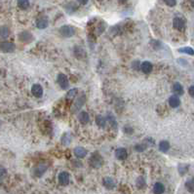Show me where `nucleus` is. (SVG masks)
<instances>
[{
  "label": "nucleus",
  "mask_w": 194,
  "mask_h": 194,
  "mask_svg": "<svg viewBox=\"0 0 194 194\" xmlns=\"http://www.w3.org/2000/svg\"><path fill=\"white\" fill-rule=\"evenodd\" d=\"M102 157L99 154L98 152H95L90 158V165L94 168H100L102 165Z\"/></svg>",
  "instance_id": "1"
},
{
  "label": "nucleus",
  "mask_w": 194,
  "mask_h": 194,
  "mask_svg": "<svg viewBox=\"0 0 194 194\" xmlns=\"http://www.w3.org/2000/svg\"><path fill=\"white\" fill-rule=\"evenodd\" d=\"M60 33L63 37H71L73 36L75 33L74 27H72L71 26H62L60 28Z\"/></svg>",
  "instance_id": "2"
},
{
  "label": "nucleus",
  "mask_w": 194,
  "mask_h": 194,
  "mask_svg": "<svg viewBox=\"0 0 194 194\" xmlns=\"http://www.w3.org/2000/svg\"><path fill=\"white\" fill-rule=\"evenodd\" d=\"M19 38H20V41L22 42H25V43H29L31 42L32 40H33V35H32L29 31H22L19 34Z\"/></svg>",
  "instance_id": "3"
},
{
  "label": "nucleus",
  "mask_w": 194,
  "mask_h": 194,
  "mask_svg": "<svg viewBox=\"0 0 194 194\" xmlns=\"http://www.w3.org/2000/svg\"><path fill=\"white\" fill-rule=\"evenodd\" d=\"M173 26H174V27L176 29L180 30V31H182L185 28V22H184V20H182L180 17H176L173 20Z\"/></svg>",
  "instance_id": "4"
},
{
  "label": "nucleus",
  "mask_w": 194,
  "mask_h": 194,
  "mask_svg": "<svg viewBox=\"0 0 194 194\" xmlns=\"http://www.w3.org/2000/svg\"><path fill=\"white\" fill-rule=\"evenodd\" d=\"M58 83H59V85L62 89L66 90V89L68 88V78L67 77L66 74L60 73L58 75Z\"/></svg>",
  "instance_id": "5"
},
{
  "label": "nucleus",
  "mask_w": 194,
  "mask_h": 194,
  "mask_svg": "<svg viewBox=\"0 0 194 194\" xmlns=\"http://www.w3.org/2000/svg\"><path fill=\"white\" fill-rule=\"evenodd\" d=\"M31 93L35 98H41L43 95V88L39 84H34L31 87Z\"/></svg>",
  "instance_id": "6"
},
{
  "label": "nucleus",
  "mask_w": 194,
  "mask_h": 194,
  "mask_svg": "<svg viewBox=\"0 0 194 194\" xmlns=\"http://www.w3.org/2000/svg\"><path fill=\"white\" fill-rule=\"evenodd\" d=\"M59 182L62 185H67L70 182V176L67 172H62L59 175Z\"/></svg>",
  "instance_id": "7"
},
{
  "label": "nucleus",
  "mask_w": 194,
  "mask_h": 194,
  "mask_svg": "<svg viewBox=\"0 0 194 194\" xmlns=\"http://www.w3.org/2000/svg\"><path fill=\"white\" fill-rule=\"evenodd\" d=\"M1 50L4 53H13L15 51V45L11 42H2Z\"/></svg>",
  "instance_id": "8"
},
{
  "label": "nucleus",
  "mask_w": 194,
  "mask_h": 194,
  "mask_svg": "<svg viewBox=\"0 0 194 194\" xmlns=\"http://www.w3.org/2000/svg\"><path fill=\"white\" fill-rule=\"evenodd\" d=\"M115 157L118 160H125L128 157V152L125 148H117L115 151Z\"/></svg>",
  "instance_id": "9"
},
{
  "label": "nucleus",
  "mask_w": 194,
  "mask_h": 194,
  "mask_svg": "<svg viewBox=\"0 0 194 194\" xmlns=\"http://www.w3.org/2000/svg\"><path fill=\"white\" fill-rule=\"evenodd\" d=\"M36 27L40 29L46 28L48 27V18L46 17H40L36 21Z\"/></svg>",
  "instance_id": "10"
},
{
  "label": "nucleus",
  "mask_w": 194,
  "mask_h": 194,
  "mask_svg": "<svg viewBox=\"0 0 194 194\" xmlns=\"http://www.w3.org/2000/svg\"><path fill=\"white\" fill-rule=\"evenodd\" d=\"M102 182H103V185H104V187H106L107 188H108V189L114 188V187H115V185H116L114 180H113L112 177H104Z\"/></svg>",
  "instance_id": "11"
},
{
  "label": "nucleus",
  "mask_w": 194,
  "mask_h": 194,
  "mask_svg": "<svg viewBox=\"0 0 194 194\" xmlns=\"http://www.w3.org/2000/svg\"><path fill=\"white\" fill-rule=\"evenodd\" d=\"M78 120L81 124H87L89 122V120H90V117H89L88 112H86V111L80 112L78 114Z\"/></svg>",
  "instance_id": "12"
},
{
  "label": "nucleus",
  "mask_w": 194,
  "mask_h": 194,
  "mask_svg": "<svg viewBox=\"0 0 194 194\" xmlns=\"http://www.w3.org/2000/svg\"><path fill=\"white\" fill-rule=\"evenodd\" d=\"M84 102H85V97L84 96H81V97H79V98L77 99V101L74 102V104H73V109H72V111H76V110H78V109H80L82 107V106L84 104Z\"/></svg>",
  "instance_id": "13"
},
{
  "label": "nucleus",
  "mask_w": 194,
  "mask_h": 194,
  "mask_svg": "<svg viewBox=\"0 0 194 194\" xmlns=\"http://www.w3.org/2000/svg\"><path fill=\"white\" fill-rule=\"evenodd\" d=\"M153 67H152V64L150 62H143L142 63V66H141V69L142 71L143 72V73H149V72H151Z\"/></svg>",
  "instance_id": "14"
},
{
  "label": "nucleus",
  "mask_w": 194,
  "mask_h": 194,
  "mask_svg": "<svg viewBox=\"0 0 194 194\" xmlns=\"http://www.w3.org/2000/svg\"><path fill=\"white\" fill-rule=\"evenodd\" d=\"M169 104H170V107H171L176 108L181 104V101L177 96H172L171 98L169 99Z\"/></svg>",
  "instance_id": "15"
},
{
  "label": "nucleus",
  "mask_w": 194,
  "mask_h": 194,
  "mask_svg": "<svg viewBox=\"0 0 194 194\" xmlns=\"http://www.w3.org/2000/svg\"><path fill=\"white\" fill-rule=\"evenodd\" d=\"M74 154L77 158H83L87 154V150L81 147H78L74 148Z\"/></svg>",
  "instance_id": "16"
},
{
  "label": "nucleus",
  "mask_w": 194,
  "mask_h": 194,
  "mask_svg": "<svg viewBox=\"0 0 194 194\" xmlns=\"http://www.w3.org/2000/svg\"><path fill=\"white\" fill-rule=\"evenodd\" d=\"M165 191V187L164 185L161 182H156L153 187V192L155 194H162Z\"/></svg>",
  "instance_id": "17"
},
{
  "label": "nucleus",
  "mask_w": 194,
  "mask_h": 194,
  "mask_svg": "<svg viewBox=\"0 0 194 194\" xmlns=\"http://www.w3.org/2000/svg\"><path fill=\"white\" fill-rule=\"evenodd\" d=\"M185 188L190 193H194V177H190L189 180L185 182Z\"/></svg>",
  "instance_id": "18"
},
{
  "label": "nucleus",
  "mask_w": 194,
  "mask_h": 194,
  "mask_svg": "<svg viewBox=\"0 0 194 194\" xmlns=\"http://www.w3.org/2000/svg\"><path fill=\"white\" fill-rule=\"evenodd\" d=\"M74 54H75V56H76V58H78V59H82L83 57H85V51L82 49L81 47H79V46H76L75 48H74Z\"/></svg>",
  "instance_id": "19"
},
{
  "label": "nucleus",
  "mask_w": 194,
  "mask_h": 194,
  "mask_svg": "<svg viewBox=\"0 0 194 194\" xmlns=\"http://www.w3.org/2000/svg\"><path fill=\"white\" fill-rule=\"evenodd\" d=\"M96 123H97V125H98L99 127L103 128L104 126H106V124H107V120H106V118H104L103 116H102V115H97Z\"/></svg>",
  "instance_id": "20"
},
{
  "label": "nucleus",
  "mask_w": 194,
  "mask_h": 194,
  "mask_svg": "<svg viewBox=\"0 0 194 194\" xmlns=\"http://www.w3.org/2000/svg\"><path fill=\"white\" fill-rule=\"evenodd\" d=\"M170 148V143L167 141H161L159 143V149L162 152H167Z\"/></svg>",
  "instance_id": "21"
},
{
  "label": "nucleus",
  "mask_w": 194,
  "mask_h": 194,
  "mask_svg": "<svg viewBox=\"0 0 194 194\" xmlns=\"http://www.w3.org/2000/svg\"><path fill=\"white\" fill-rule=\"evenodd\" d=\"M173 91L176 93V94H177V95H182L183 94V88H182V86L180 84V83H175L174 84V86H173Z\"/></svg>",
  "instance_id": "22"
},
{
  "label": "nucleus",
  "mask_w": 194,
  "mask_h": 194,
  "mask_svg": "<svg viewBox=\"0 0 194 194\" xmlns=\"http://www.w3.org/2000/svg\"><path fill=\"white\" fill-rule=\"evenodd\" d=\"M71 142V136L68 133L63 134V136L62 137V143L64 145H68Z\"/></svg>",
  "instance_id": "23"
},
{
  "label": "nucleus",
  "mask_w": 194,
  "mask_h": 194,
  "mask_svg": "<svg viewBox=\"0 0 194 194\" xmlns=\"http://www.w3.org/2000/svg\"><path fill=\"white\" fill-rule=\"evenodd\" d=\"M179 52L180 53H184V54H187V55H190V56H193L194 55V50L190 47H184V48H180L179 49Z\"/></svg>",
  "instance_id": "24"
},
{
  "label": "nucleus",
  "mask_w": 194,
  "mask_h": 194,
  "mask_svg": "<svg viewBox=\"0 0 194 194\" xmlns=\"http://www.w3.org/2000/svg\"><path fill=\"white\" fill-rule=\"evenodd\" d=\"M136 185L138 187V188H141V189L145 187V181H144L143 177H138L137 181H136Z\"/></svg>",
  "instance_id": "25"
},
{
  "label": "nucleus",
  "mask_w": 194,
  "mask_h": 194,
  "mask_svg": "<svg viewBox=\"0 0 194 194\" xmlns=\"http://www.w3.org/2000/svg\"><path fill=\"white\" fill-rule=\"evenodd\" d=\"M18 6L22 10H26L29 7V2L27 0H21V1H18Z\"/></svg>",
  "instance_id": "26"
},
{
  "label": "nucleus",
  "mask_w": 194,
  "mask_h": 194,
  "mask_svg": "<svg viewBox=\"0 0 194 194\" xmlns=\"http://www.w3.org/2000/svg\"><path fill=\"white\" fill-rule=\"evenodd\" d=\"M8 35H9V28H8L7 27H1V37L6 38Z\"/></svg>",
  "instance_id": "27"
},
{
  "label": "nucleus",
  "mask_w": 194,
  "mask_h": 194,
  "mask_svg": "<svg viewBox=\"0 0 194 194\" xmlns=\"http://www.w3.org/2000/svg\"><path fill=\"white\" fill-rule=\"evenodd\" d=\"M107 120H108V122L110 123V125H111L113 128H117V123H116V121L114 120V117H113L111 114H109V116H107Z\"/></svg>",
  "instance_id": "28"
},
{
  "label": "nucleus",
  "mask_w": 194,
  "mask_h": 194,
  "mask_svg": "<svg viewBox=\"0 0 194 194\" xmlns=\"http://www.w3.org/2000/svg\"><path fill=\"white\" fill-rule=\"evenodd\" d=\"M77 93V89H71V90H69V92L67 93V99H73L75 95Z\"/></svg>",
  "instance_id": "29"
},
{
  "label": "nucleus",
  "mask_w": 194,
  "mask_h": 194,
  "mask_svg": "<svg viewBox=\"0 0 194 194\" xmlns=\"http://www.w3.org/2000/svg\"><path fill=\"white\" fill-rule=\"evenodd\" d=\"M187 165H180L179 166V172L181 175H184L185 173L187 172Z\"/></svg>",
  "instance_id": "30"
},
{
  "label": "nucleus",
  "mask_w": 194,
  "mask_h": 194,
  "mask_svg": "<svg viewBox=\"0 0 194 194\" xmlns=\"http://www.w3.org/2000/svg\"><path fill=\"white\" fill-rule=\"evenodd\" d=\"M147 147V144L142 143V144H137V145H136V147H135V149H136L137 151H143Z\"/></svg>",
  "instance_id": "31"
},
{
  "label": "nucleus",
  "mask_w": 194,
  "mask_h": 194,
  "mask_svg": "<svg viewBox=\"0 0 194 194\" xmlns=\"http://www.w3.org/2000/svg\"><path fill=\"white\" fill-rule=\"evenodd\" d=\"M132 68L135 70H139L140 69V62L139 61H135L132 62Z\"/></svg>",
  "instance_id": "32"
},
{
  "label": "nucleus",
  "mask_w": 194,
  "mask_h": 194,
  "mask_svg": "<svg viewBox=\"0 0 194 194\" xmlns=\"http://www.w3.org/2000/svg\"><path fill=\"white\" fill-rule=\"evenodd\" d=\"M165 4H167L170 7H174L177 4V1H175V0H166Z\"/></svg>",
  "instance_id": "33"
},
{
  "label": "nucleus",
  "mask_w": 194,
  "mask_h": 194,
  "mask_svg": "<svg viewBox=\"0 0 194 194\" xmlns=\"http://www.w3.org/2000/svg\"><path fill=\"white\" fill-rule=\"evenodd\" d=\"M124 131H125V133H127V134H133V128L132 127H130V126H126L125 128H124Z\"/></svg>",
  "instance_id": "34"
},
{
  "label": "nucleus",
  "mask_w": 194,
  "mask_h": 194,
  "mask_svg": "<svg viewBox=\"0 0 194 194\" xmlns=\"http://www.w3.org/2000/svg\"><path fill=\"white\" fill-rule=\"evenodd\" d=\"M188 94L192 97V98H194V85L189 87V89H188Z\"/></svg>",
  "instance_id": "35"
},
{
  "label": "nucleus",
  "mask_w": 194,
  "mask_h": 194,
  "mask_svg": "<svg viewBox=\"0 0 194 194\" xmlns=\"http://www.w3.org/2000/svg\"><path fill=\"white\" fill-rule=\"evenodd\" d=\"M5 169H3V168H1V179H3L4 177V175H5Z\"/></svg>",
  "instance_id": "36"
},
{
  "label": "nucleus",
  "mask_w": 194,
  "mask_h": 194,
  "mask_svg": "<svg viewBox=\"0 0 194 194\" xmlns=\"http://www.w3.org/2000/svg\"><path fill=\"white\" fill-rule=\"evenodd\" d=\"M79 3H81V4H86L87 1H79Z\"/></svg>",
  "instance_id": "37"
},
{
  "label": "nucleus",
  "mask_w": 194,
  "mask_h": 194,
  "mask_svg": "<svg viewBox=\"0 0 194 194\" xmlns=\"http://www.w3.org/2000/svg\"><path fill=\"white\" fill-rule=\"evenodd\" d=\"M191 5L193 6V8H194V1H191Z\"/></svg>",
  "instance_id": "38"
}]
</instances>
